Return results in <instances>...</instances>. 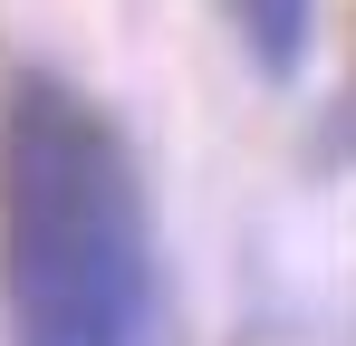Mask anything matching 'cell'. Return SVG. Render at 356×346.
<instances>
[{
	"mask_svg": "<svg viewBox=\"0 0 356 346\" xmlns=\"http://www.w3.org/2000/svg\"><path fill=\"white\" fill-rule=\"evenodd\" d=\"M0 318L10 346H174L145 164L67 77L0 97Z\"/></svg>",
	"mask_w": 356,
	"mask_h": 346,
	"instance_id": "obj_1",
	"label": "cell"
},
{
	"mask_svg": "<svg viewBox=\"0 0 356 346\" xmlns=\"http://www.w3.org/2000/svg\"><path fill=\"white\" fill-rule=\"evenodd\" d=\"M241 29V49L260 58L270 77H298V58H308V29H318V0H222Z\"/></svg>",
	"mask_w": 356,
	"mask_h": 346,
	"instance_id": "obj_2",
	"label": "cell"
}]
</instances>
